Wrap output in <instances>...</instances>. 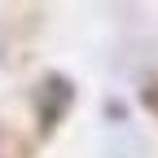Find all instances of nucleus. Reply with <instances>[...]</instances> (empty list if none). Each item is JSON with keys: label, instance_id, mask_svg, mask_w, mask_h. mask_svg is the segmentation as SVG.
I'll return each mask as SVG.
<instances>
[{"label": "nucleus", "instance_id": "f257e3e1", "mask_svg": "<svg viewBox=\"0 0 158 158\" xmlns=\"http://www.w3.org/2000/svg\"><path fill=\"white\" fill-rule=\"evenodd\" d=\"M40 88H44L40 92V114H44V127H53L62 118V110L70 106V79L66 75H48Z\"/></svg>", "mask_w": 158, "mask_h": 158}, {"label": "nucleus", "instance_id": "f03ea898", "mask_svg": "<svg viewBox=\"0 0 158 158\" xmlns=\"http://www.w3.org/2000/svg\"><path fill=\"white\" fill-rule=\"evenodd\" d=\"M149 106L158 110V84H149Z\"/></svg>", "mask_w": 158, "mask_h": 158}]
</instances>
